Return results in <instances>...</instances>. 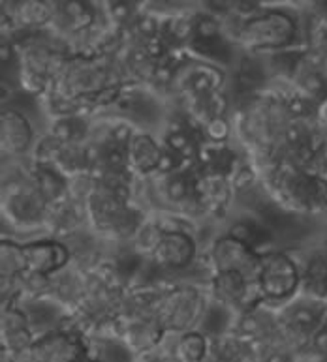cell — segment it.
Wrapping results in <instances>:
<instances>
[{
  "label": "cell",
  "mask_w": 327,
  "mask_h": 362,
  "mask_svg": "<svg viewBox=\"0 0 327 362\" xmlns=\"http://www.w3.org/2000/svg\"><path fill=\"white\" fill-rule=\"evenodd\" d=\"M241 36L251 47H284L292 44L297 36V25L286 13L275 11L248 19L241 28Z\"/></svg>",
  "instance_id": "obj_1"
},
{
  "label": "cell",
  "mask_w": 327,
  "mask_h": 362,
  "mask_svg": "<svg viewBox=\"0 0 327 362\" xmlns=\"http://www.w3.org/2000/svg\"><path fill=\"white\" fill-rule=\"evenodd\" d=\"M295 284H297V272H295L294 263L288 257L275 255L268 261L262 278V287L265 295L286 297L288 293L294 291Z\"/></svg>",
  "instance_id": "obj_2"
},
{
  "label": "cell",
  "mask_w": 327,
  "mask_h": 362,
  "mask_svg": "<svg viewBox=\"0 0 327 362\" xmlns=\"http://www.w3.org/2000/svg\"><path fill=\"white\" fill-rule=\"evenodd\" d=\"M194 254V246L186 237L183 235H168L160 240V244L156 246V257H159L162 263H168V265L180 267L188 263Z\"/></svg>",
  "instance_id": "obj_3"
},
{
  "label": "cell",
  "mask_w": 327,
  "mask_h": 362,
  "mask_svg": "<svg viewBox=\"0 0 327 362\" xmlns=\"http://www.w3.org/2000/svg\"><path fill=\"white\" fill-rule=\"evenodd\" d=\"M64 250L53 244H42L25 250V263L34 271H47L64 261Z\"/></svg>",
  "instance_id": "obj_4"
},
{
  "label": "cell",
  "mask_w": 327,
  "mask_h": 362,
  "mask_svg": "<svg viewBox=\"0 0 327 362\" xmlns=\"http://www.w3.org/2000/svg\"><path fill=\"white\" fill-rule=\"evenodd\" d=\"M289 323L301 332H312L322 319V308L316 304H295L288 312Z\"/></svg>",
  "instance_id": "obj_5"
},
{
  "label": "cell",
  "mask_w": 327,
  "mask_h": 362,
  "mask_svg": "<svg viewBox=\"0 0 327 362\" xmlns=\"http://www.w3.org/2000/svg\"><path fill=\"white\" fill-rule=\"evenodd\" d=\"M2 134H4V143L11 141V148L13 151H23L28 145V139H30L28 124L16 113H10L4 117Z\"/></svg>",
  "instance_id": "obj_6"
},
{
  "label": "cell",
  "mask_w": 327,
  "mask_h": 362,
  "mask_svg": "<svg viewBox=\"0 0 327 362\" xmlns=\"http://www.w3.org/2000/svg\"><path fill=\"white\" fill-rule=\"evenodd\" d=\"M220 85V74L209 66H197L188 77V87L194 94H211Z\"/></svg>",
  "instance_id": "obj_7"
},
{
  "label": "cell",
  "mask_w": 327,
  "mask_h": 362,
  "mask_svg": "<svg viewBox=\"0 0 327 362\" xmlns=\"http://www.w3.org/2000/svg\"><path fill=\"white\" fill-rule=\"evenodd\" d=\"M47 17H50V10L38 0H27V2L17 6L16 10V19L27 27L42 25V23L47 21Z\"/></svg>",
  "instance_id": "obj_8"
},
{
  "label": "cell",
  "mask_w": 327,
  "mask_h": 362,
  "mask_svg": "<svg viewBox=\"0 0 327 362\" xmlns=\"http://www.w3.org/2000/svg\"><path fill=\"white\" fill-rule=\"evenodd\" d=\"M62 10L74 28H85L93 23V13L83 0H66Z\"/></svg>",
  "instance_id": "obj_9"
},
{
  "label": "cell",
  "mask_w": 327,
  "mask_h": 362,
  "mask_svg": "<svg viewBox=\"0 0 327 362\" xmlns=\"http://www.w3.org/2000/svg\"><path fill=\"white\" fill-rule=\"evenodd\" d=\"M205 353V341L200 334H188L185 336L179 344V355L180 358L186 361H197L203 357Z\"/></svg>",
  "instance_id": "obj_10"
},
{
  "label": "cell",
  "mask_w": 327,
  "mask_h": 362,
  "mask_svg": "<svg viewBox=\"0 0 327 362\" xmlns=\"http://www.w3.org/2000/svg\"><path fill=\"white\" fill-rule=\"evenodd\" d=\"M168 30L177 42H186L192 34L196 33V23L188 19V17H173L169 21Z\"/></svg>",
  "instance_id": "obj_11"
},
{
  "label": "cell",
  "mask_w": 327,
  "mask_h": 362,
  "mask_svg": "<svg viewBox=\"0 0 327 362\" xmlns=\"http://www.w3.org/2000/svg\"><path fill=\"white\" fill-rule=\"evenodd\" d=\"M168 145L171 151L179 152V154H183L185 158H190L192 154H194V146H192V143L188 141V137H186L185 134H180V132H171V134H169Z\"/></svg>",
  "instance_id": "obj_12"
},
{
  "label": "cell",
  "mask_w": 327,
  "mask_h": 362,
  "mask_svg": "<svg viewBox=\"0 0 327 362\" xmlns=\"http://www.w3.org/2000/svg\"><path fill=\"white\" fill-rule=\"evenodd\" d=\"M220 287H222L228 295H231V297H239L241 291H243L241 276L234 271H228L226 274H222V278H220Z\"/></svg>",
  "instance_id": "obj_13"
},
{
  "label": "cell",
  "mask_w": 327,
  "mask_h": 362,
  "mask_svg": "<svg viewBox=\"0 0 327 362\" xmlns=\"http://www.w3.org/2000/svg\"><path fill=\"white\" fill-rule=\"evenodd\" d=\"M218 33H220V27H218V23L211 17H203L200 21L196 23V34L200 38L203 40H213L217 38Z\"/></svg>",
  "instance_id": "obj_14"
},
{
  "label": "cell",
  "mask_w": 327,
  "mask_h": 362,
  "mask_svg": "<svg viewBox=\"0 0 327 362\" xmlns=\"http://www.w3.org/2000/svg\"><path fill=\"white\" fill-rule=\"evenodd\" d=\"M53 136L59 141H71L76 136L74 120H57L53 124Z\"/></svg>",
  "instance_id": "obj_15"
},
{
  "label": "cell",
  "mask_w": 327,
  "mask_h": 362,
  "mask_svg": "<svg viewBox=\"0 0 327 362\" xmlns=\"http://www.w3.org/2000/svg\"><path fill=\"white\" fill-rule=\"evenodd\" d=\"M186 192H188V186H186V182L180 177L171 179L168 186H166V194H168L171 201H183L186 197Z\"/></svg>",
  "instance_id": "obj_16"
},
{
  "label": "cell",
  "mask_w": 327,
  "mask_h": 362,
  "mask_svg": "<svg viewBox=\"0 0 327 362\" xmlns=\"http://www.w3.org/2000/svg\"><path fill=\"white\" fill-rule=\"evenodd\" d=\"M137 30L145 36V38H154L159 33V21L151 16L139 17L137 19Z\"/></svg>",
  "instance_id": "obj_17"
},
{
  "label": "cell",
  "mask_w": 327,
  "mask_h": 362,
  "mask_svg": "<svg viewBox=\"0 0 327 362\" xmlns=\"http://www.w3.org/2000/svg\"><path fill=\"white\" fill-rule=\"evenodd\" d=\"M207 132H209V136L218 141V139H224V137L228 136L229 128H228V124H226V120L220 119V117H214V119L209 122Z\"/></svg>",
  "instance_id": "obj_18"
},
{
  "label": "cell",
  "mask_w": 327,
  "mask_h": 362,
  "mask_svg": "<svg viewBox=\"0 0 327 362\" xmlns=\"http://www.w3.org/2000/svg\"><path fill=\"white\" fill-rule=\"evenodd\" d=\"M303 87H305L306 92H311V94H320L323 92V87H326V83L318 74L311 71V74H306L305 81H303Z\"/></svg>",
  "instance_id": "obj_19"
},
{
  "label": "cell",
  "mask_w": 327,
  "mask_h": 362,
  "mask_svg": "<svg viewBox=\"0 0 327 362\" xmlns=\"http://www.w3.org/2000/svg\"><path fill=\"white\" fill-rule=\"evenodd\" d=\"M105 165L111 169H120L125 165V154L117 148H111L105 152Z\"/></svg>",
  "instance_id": "obj_20"
},
{
  "label": "cell",
  "mask_w": 327,
  "mask_h": 362,
  "mask_svg": "<svg viewBox=\"0 0 327 362\" xmlns=\"http://www.w3.org/2000/svg\"><path fill=\"white\" fill-rule=\"evenodd\" d=\"M231 237L237 240V243H246L248 238H251V227L246 226V223H235L231 227Z\"/></svg>",
  "instance_id": "obj_21"
},
{
  "label": "cell",
  "mask_w": 327,
  "mask_h": 362,
  "mask_svg": "<svg viewBox=\"0 0 327 362\" xmlns=\"http://www.w3.org/2000/svg\"><path fill=\"white\" fill-rule=\"evenodd\" d=\"M209 102H211V107H213V115L218 117V115H222L226 111V98L222 94H217V92H211V98H209Z\"/></svg>",
  "instance_id": "obj_22"
},
{
  "label": "cell",
  "mask_w": 327,
  "mask_h": 362,
  "mask_svg": "<svg viewBox=\"0 0 327 362\" xmlns=\"http://www.w3.org/2000/svg\"><path fill=\"white\" fill-rule=\"evenodd\" d=\"M156 168H159V171H162V173H169V171L175 168V158L171 156V154H168V152H162L159 158V163H156Z\"/></svg>",
  "instance_id": "obj_23"
},
{
  "label": "cell",
  "mask_w": 327,
  "mask_h": 362,
  "mask_svg": "<svg viewBox=\"0 0 327 362\" xmlns=\"http://www.w3.org/2000/svg\"><path fill=\"white\" fill-rule=\"evenodd\" d=\"M132 136V130L128 124H117L113 128V139L117 143H126V141L130 139Z\"/></svg>",
  "instance_id": "obj_24"
},
{
  "label": "cell",
  "mask_w": 327,
  "mask_h": 362,
  "mask_svg": "<svg viewBox=\"0 0 327 362\" xmlns=\"http://www.w3.org/2000/svg\"><path fill=\"white\" fill-rule=\"evenodd\" d=\"M241 330L245 332V334H252V332H256L258 330V321L254 315H246V317H243V321H241Z\"/></svg>",
  "instance_id": "obj_25"
},
{
  "label": "cell",
  "mask_w": 327,
  "mask_h": 362,
  "mask_svg": "<svg viewBox=\"0 0 327 362\" xmlns=\"http://www.w3.org/2000/svg\"><path fill=\"white\" fill-rule=\"evenodd\" d=\"M301 137H303V130H301V126L294 124V126H289L288 130H286V139H288V143H292V145L299 143Z\"/></svg>",
  "instance_id": "obj_26"
},
{
  "label": "cell",
  "mask_w": 327,
  "mask_h": 362,
  "mask_svg": "<svg viewBox=\"0 0 327 362\" xmlns=\"http://www.w3.org/2000/svg\"><path fill=\"white\" fill-rule=\"evenodd\" d=\"M314 347L320 349V351H326L327 353V329L326 330H320L314 334Z\"/></svg>",
  "instance_id": "obj_27"
},
{
  "label": "cell",
  "mask_w": 327,
  "mask_h": 362,
  "mask_svg": "<svg viewBox=\"0 0 327 362\" xmlns=\"http://www.w3.org/2000/svg\"><path fill=\"white\" fill-rule=\"evenodd\" d=\"M209 2L218 11H229L235 6V0H209Z\"/></svg>",
  "instance_id": "obj_28"
},
{
  "label": "cell",
  "mask_w": 327,
  "mask_h": 362,
  "mask_svg": "<svg viewBox=\"0 0 327 362\" xmlns=\"http://www.w3.org/2000/svg\"><path fill=\"white\" fill-rule=\"evenodd\" d=\"M102 158V154H100L98 146H88L87 151H85V160H87L88 163H96Z\"/></svg>",
  "instance_id": "obj_29"
},
{
  "label": "cell",
  "mask_w": 327,
  "mask_h": 362,
  "mask_svg": "<svg viewBox=\"0 0 327 362\" xmlns=\"http://www.w3.org/2000/svg\"><path fill=\"white\" fill-rule=\"evenodd\" d=\"M289 111L294 115L306 113V103L303 102V100H292V102H289Z\"/></svg>",
  "instance_id": "obj_30"
},
{
  "label": "cell",
  "mask_w": 327,
  "mask_h": 362,
  "mask_svg": "<svg viewBox=\"0 0 327 362\" xmlns=\"http://www.w3.org/2000/svg\"><path fill=\"white\" fill-rule=\"evenodd\" d=\"M252 182V175L251 173H243L241 175V177H237V186H239V188H245V186H248V184Z\"/></svg>",
  "instance_id": "obj_31"
},
{
  "label": "cell",
  "mask_w": 327,
  "mask_h": 362,
  "mask_svg": "<svg viewBox=\"0 0 327 362\" xmlns=\"http://www.w3.org/2000/svg\"><path fill=\"white\" fill-rule=\"evenodd\" d=\"M156 77H159L160 81H169L171 79V71L168 68H160V70H156Z\"/></svg>",
  "instance_id": "obj_32"
},
{
  "label": "cell",
  "mask_w": 327,
  "mask_h": 362,
  "mask_svg": "<svg viewBox=\"0 0 327 362\" xmlns=\"http://www.w3.org/2000/svg\"><path fill=\"white\" fill-rule=\"evenodd\" d=\"M115 2H120V0H115Z\"/></svg>",
  "instance_id": "obj_33"
}]
</instances>
